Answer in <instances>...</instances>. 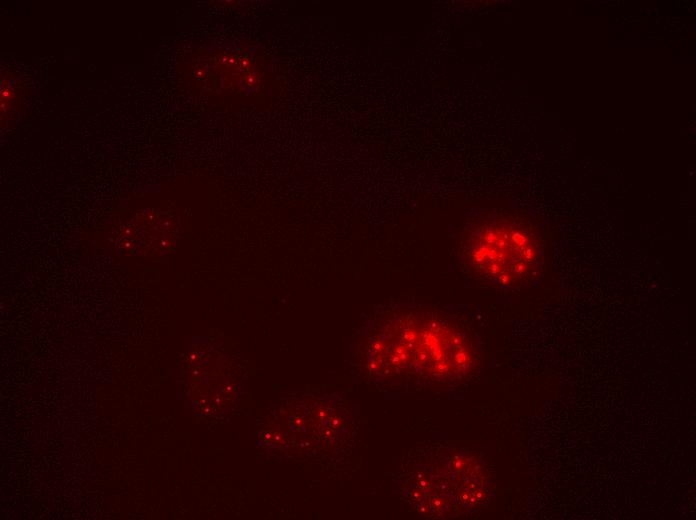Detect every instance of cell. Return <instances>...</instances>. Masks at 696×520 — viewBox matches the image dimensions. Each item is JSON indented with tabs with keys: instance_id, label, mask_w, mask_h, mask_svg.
<instances>
[{
	"instance_id": "cell-1",
	"label": "cell",
	"mask_w": 696,
	"mask_h": 520,
	"mask_svg": "<svg viewBox=\"0 0 696 520\" xmlns=\"http://www.w3.org/2000/svg\"><path fill=\"white\" fill-rule=\"evenodd\" d=\"M462 254L476 276L498 286H511L537 268L540 244L532 230L522 223L489 219L468 229Z\"/></svg>"
},
{
	"instance_id": "cell-2",
	"label": "cell",
	"mask_w": 696,
	"mask_h": 520,
	"mask_svg": "<svg viewBox=\"0 0 696 520\" xmlns=\"http://www.w3.org/2000/svg\"><path fill=\"white\" fill-rule=\"evenodd\" d=\"M385 340L386 358L401 368L431 373H455L472 363L468 340L440 321L404 319Z\"/></svg>"
}]
</instances>
